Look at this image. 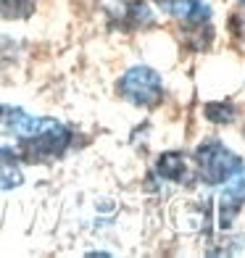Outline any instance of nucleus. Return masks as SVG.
I'll return each mask as SVG.
<instances>
[{
    "label": "nucleus",
    "instance_id": "nucleus-9",
    "mask_svg": "<svg viewBox=\"0 0 245 258\" xmlns=\"http://www.w3.org/2000/svg\"><path fill=\"white\" fill-rule=\"evenodd\" d=\"M206 116L216 124H227L235 119V105L232 103H208L206 105Z\"/></svg>",
    "mask_w": 245,
    "mask_h": 258
},
{
    "label": "nucleus",
    "instance_id": "nucleus-10",
    "mask_svg": "<svg viewBox=\"0 0 245 258\" xmlns=\"http://www.w3.org/2000/svg\"><path fill=\"white\" fill-rule=\"evenodd\" d=\"M240 3H242V6H245V0H240Z\"/></svg>",
    "mask_w": 245,
    "mask_h": 258
},
{
    "label": "nucleus",
    "instance_id": "nucleus-2",
    "mask_svg": "<svg viewBox=\"0 0 245 258\" xmlns=\"http://www.w3.org/2000/svg\"><path fill=\"white\" fill-rule=\"evenodd\" d=\"M119 95L143 108H153L163 98L161 77L150 66H135L119 79Z\"/></svg>",
    "mask_w": 245,
    "mask_h": 258
},
{
    "label": "nucleus",
    "instance_id": "nucleus-3",
    "mask_svg": "<svg viewBox=\"0 0 245 258\" xmlns=\"http://www.w3.org/2000/svg\"><path fill=\"white\" fill-rule=\"evenodd\" d=\"M69 140H72L69 129L55 124L50 129H45V132H40V135L21 137L19 153L29 163H45V161H53L58 156H64V150L69 148Z\"/></svg>",
    "mask_w": 245,
    "mask_h": 258
},
{
    "label": "nucleus",
    "instance_id": "nucleus-6",
    "mask_svg": "<svg viewBox=\"0 0 245 258\" xmlns=\"http://www.w3.org/2000/svg\"><path fill=\"white\" fill-rule=\"evenodd\" d=\"M156 169L163 179L169 182H177V184H193L198 179V166L195 161H190L185 153L179 150H169V153H163L156 163Z\"/></svg>",
    "mask_w": 245,
    "mask_h": 258
},
{
    "label": "nucleus",
    "instance_id": "nucleus-5",
    "mask_svg": "<svg viewBox=\"0 0 245 258\" xmlns=\"http://www.w3.org/2000/svg\"><path fill=\"white\" fill-rule=\"evenodd\" d=\"M224 190L219 195V211H221V227H229L237 216L240 206L245 203V166H240L229 179L221 182Z\"/></svg>",
    "mask_w": 245,
    "mask_h": 258
},
{
    "label": "nucleus",
    "instance_id": "nucleus-1",
    "mask_svg": "<svg viewBox=\"0 0 245 258\" xmlns=\"http://www.w3.org/2000/svg\"><path fill=\"white\" fill-rule=\"evenodd\" d=\"M195 166H198V177L203 182L221 184L242 166V161L232 150H227L219 140H208V143L198 145L195 150Z\"/></svg>",
    "mask_w": 245,
    "mask_h": 258
},
{
    "label": "nucleus",
    "instance_id": "nucleus-7",
    "mask_svg": "<svg viewBox=\"0 0 245 258\" xmlns=\"http://www.w3.org/2000/svg\"><path fill=\"white\" fill-rule=\"evenodd\" d=\"M161 11H166L169 16H177L185 21H203L208 19V8L203 0H156Z\"/></svg>",
    "mask_w": 245,
    "mask_h": 258
},
{
    "label": "nucleus",
    "instance_id": "nucleus-4",
    "mask_svg": "<svg viewBox=\"0 0 245 258\" xmlns=\"http://www.w3.org/2000/svg\"><path fill=\"white\" fill-rule=\"evenodd\" d=\"M0 124H3L8 132H14L16 137H32L40 135L45 129L55 126V119H40V116H29L21 108H11V105H0Z\"/></svg>",
    "mask_w": 245,
    "mask_h": 258
},
{
    "label": "nucleus",
    "instance_id": "nucleus-8",
    "mask_svg": "<svg viewBox=\"0 0 245 258\" xmlns=\"http://www.w3.org/2000/svg\"><path fill=\"white\" fill-rule=\"evenodd\" d=\"M34 3L32 0H0V16H29L32 14Z\"/></svg>",
    "mask_w": 245,
    "mask_h": 258
}]
</instances>
